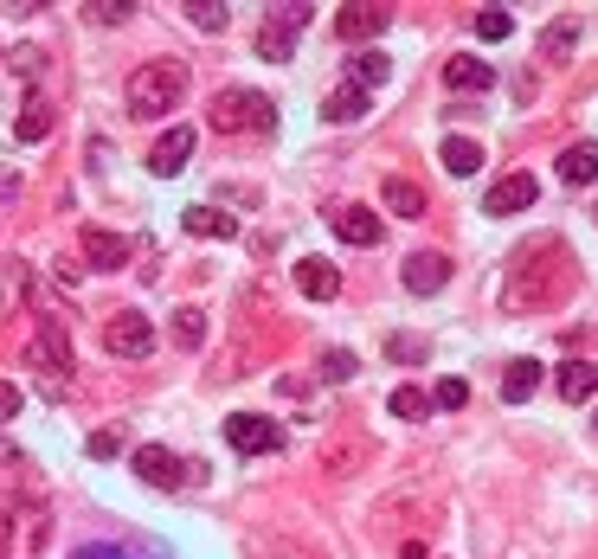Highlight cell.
<instances>
[{
	"label": "cell",
	"instance_id": "1",
	"mask_svg": "<svg viewBox=\"0 0 598 559\" xmlns=\"http://www.w3.org/2000/svg\"><path fill=\"white\" fill-rule=\"evenodd\" d=\"M573 290V270H566V251L554 238H527L522 251L509 258V277H502V309L509 315H527V309H547Z\"/></svg>",
	"mask_w": 598,
	"mask_h": 559
},
{
	"label": "cell",
	"instance_id": "2",
	"mask_svg": "<svg viewBox=\"0 0 598 559\" xmlns=\"http://www.w3.org/2000/svg\"><path fill=\"white\" fill-rule=\"evenodd\" d=\"M122 97H129V116L161 122L168 110H181V97H188V65H181V58H149V65L129 72Z\"/></svg>",
	"mask_w": 598,
	"mask_h": 559
},
{
	"label": "cell",
	"instance_id": "3",
	"mask_svg": "<svg viewBox=\"0 0 598 559\" xmlns=\"http://www.w3.org/2000/svg\"><path fill=\"white\" fill-rule=\"evenodd\" d=\"M206 122H213L220 136H270V129H277V110H270L264 90L225 84L220 97H213V110H206Z\"/></svg>",
	"mask_w": 598,
	"mask_h": 559
},
{
	"label": "cell",
	"instance_id": "4",
	"mask_svg": "<svg viewBox=\"0 0 598 559\" xmlns=\"http://www.w3.org/2000/svg\"><path fill=\"white\" fill-rule=\"evenodd\" d=\"M26 361H33L39 373H45V386H52V393H65V373H72L77 361H72V335H65V322H58V315H39Z\"/></svg>",
	"mask_w": 598,
	"mask_h": 559
},
{
	"label": "cell",
	"instance_id": "5",
	"mask_svg": "<svg viewBox=\"0 0 598 559\" xmlns=\"http://www.w3.org/2000/svg\"><path fill=\"white\" fill-rule=\"evenodd\" d=\"M104 347H110L116 361H149L154 354V322L142 309H116L110 322H104Z\"/></svg>",
	"mask_w": 598,
	"mask_h": 559
},
{
	"label": "cell",
	"instance_id": "6",
	"mask_svg": "<svg viewBox=\"0 0 598 559\" xmlns=\"http://www.w3.org/2000/svg\"><path fill=\"white\" fill-rule=\"evenodd\" d=\"M136 476L149 488H181V483H200V463H181L174 450H161V444H136Z\"/></svg>",
	"mask_w": 598,
	"mask_h": 559
},
{
	"label": "cell",
	"instance_id": "7",
	"mask_svg": "<svg viewBox=\"0 0 598 559\" xmlns=\"http://www.w3.org/2000/svg\"><path fill=\"white\" fill-rule=\"evenodd\" d=\"M225 444L245 450V456L284 450V424H277V418H264V411H232V418H225Z\"/></svg>",
	"mask_w": 598,
	"mask_h": 559
},
{
	"label": "cell",
	"instance_id": "8",
	"mask_svg": "<svg viewBox=\"0 0 598 559\" xmlns=\"http://www.w3.org/2000/svg\"><path fill=\"white\" fill-rule=\"evenodd\" d=\"M77 251H84L90 270H122V264L136 258V245H129L122 232H104V225H84V232H77Z\"/></svg>",
	"mask_w": 598,
	"mask_h": 559
},
{
	"label": "cell",
	"instance_id": "9",
	"mask_svg": "<svg viewBox=\"0 0 598 559\" xmlns=\"http://www.w3.org/2000/svg\"><path fill=\"white\" fill-rule=\"evenodd\" d=\"M302 26H309V7H277L258 26V58H290V45H297Z\"/></svg>",
	"mask_w": 598,
	"mask_h": 559
},
{
	"label": "cell",
	"instance_id": "10",
	"mask_svg": "<svg viewBox=\"0 0 598 559\" xmlns=\"http://www.w3.org/2000/svg\"><path fill=\"white\" fill-rule=\"evenodd\" d=\"M534 200H541V181H534V174H502V181L483 193V213L489 219H509V213H527Z\"/></svg>",
	"mask_w": 598,
	"mask_h": 559
},
{
	"label": "cell",
	"instance_id": "11",
	"mask_svg": "<svg viewBox=\"0 0 598 559\" xmlns=\"http://www.w3.org/2000/svg\"><path fill=\"white\" fill-rule=\"evenodd\" d=\"M329 225H335L341 245H380V213L374 206H354V200H341V206H329Z\"/></svg>",
	"mask_w": 598,
	"mask_h": 559
},
{
	"label": "cell",
	"instance_id": "12",
	"mask_svg": "<svg viewBox=\"0 0 598 559\" xmlns=\"http://www.w3.org/2000/svg\"><path fill=\"white\" fill-rule=\"evenodd\" d=\"M380 206H386L393 219H425V213H431L425 186L412 181V174H386V181H380Z\"/></svg>",
	"mask_w": 598,
	"mask_h": 559
},
{
	"label": "cell",
	"instance_id": "13",
	"mask_svg": "<svg viewBox=\"0 0 598 559\" xmlns=\"http://www.w3.org/2000/svg\"><path fill=\"white\" fill-rule=\"evenodd\" d=\"M386 26H393V7H341L335 13V39H348V45H367Z\"/></svg>",
	"mask_w": 598,
	"mask_h": 559
},
{
	"label": "cell",
	"instance_id": "14",
	"mask_svg": "<svg viewBox=\"0 0 598 559\" xmlns=\"http://www.w3.org/2000/svg\"><path fill=\"white\" fill-rule=\"evenodd\" d=\"M188 161H193V129H188V122H174V129H168V136L149 149V174H161V181H168V174H181Z\"/></svg>",
	"mask_w": 598,
	"mask_h": 559
},
{
	"label": "cell",
	"instance_id": "15",
	"mask_svg": "<svg viewBox=\"0 0 598 559\" xmlns=\"http://www.w3.org/2000/svg\"><path fill=\"white\" fill-rule=\"evenodd\" d=\"M445 277H450L445 251H412V258H406V290H412V297H438Z\"/></svg>",
	"mask_w": 598,
	"mask_h": 559
},
{
	"label": "cell",
	"instance_id": "16",
	"mask_svg": "<svg viewBox=\"0 0 598 559\" xmlns=\"http://www.w3.org/2000/svg\"><path fill=\"white\" fill-rule=\"evenodd\" d=\"M297 290H302L309 302H335V297H341V270H335L329 258H302V264H297Z\"/></svg>",
	"mask_w": 598,
	"mask_h": 559
},
{
	"label": "cell",
	"instance_id": "17",
	"mask_svg": "<svg viewBox=\"0 0 598 559\" xmlns=\"http://www.w3.org/2000/svg\"><path fill=\"white\" fill-rule=\"evenodd\" d=\"M52 122H58L52 104H45V97H26L20 116H13V142H45V136H52Z\"/></svg>",
	"mask_w": 598,
	"mask_h": 559
},
{
	"label": "cell",
	"instance_id": "18",
	"mask_svg": "<svg viewBox=\"0 0 598 559\" xmlns=\"http://www.w3.org/2000/svg\"><path fill=\"white\" fill-rule=\"evenodd\" d=\"M598 393V361H566L560 367V399L566 406H586Z\"/></svg>",
	"mask_w": 598,
	"mask_h": 559
},
{
	"label": "cell",
	"instance_id": "19",
	"mask_svg": "<svg viewBox=\"0 0 598 559\" xmlns=\"http://www.w3.org/2000/svg\"><path fill=\"white\" fill-rule=\"evenodd\" d=\"M45 534H52L45 508H20V522H13V559H33L45 547Z\"/></svg>",
	"mask_w": 598,
	"mask_h": 559
},
{
	"label": "cell",
	"instance_id": "20",
	"mask_svg": "<svg viewBox=\"0 0 598 559\" xmlns=\"http://www.w3.org/2000/svg\"><path fill=\"white\" fill-rule=\"evenodd\" d=\"M495 84V65L483 58H445V90H489Z\"/></svg>",
	"mask_w": 598,
	"mask_h": 559
},
{
	"label": "cell",
	"instance_id": "21",
	"mask_svg": "<svg viewBox=\"0 0 598 559\" xmlns=\"http://www.w3.org/2000/svg\"><path fill=\"white\" fill-rule=\"evenodd\" d=\"M181 225H188L193 238H238V219H232V213H220V206H188V213H181Z\"/></svg>",
	"mask_w": 598,
	"mask_h": 559
},
{
	"label": "cell",
	"instance_id": "22",
	"mask_svg": "<svg viewBox=\"0 0 598 559\" xmlns=\"http://www.w3.org/2000/svg\"><path fill=\"white\" fill-rule=\"evenodd\" d=\"M534 393H541V361H509V373H502V399H509V406H522V399H534Z\"/></svg>",
	"mask_w": 598,
	"mask_h": 559
},
{
	"label": "cell",
	"instance_id": "23",
	"mask_svg": "<svg viewBox=\"0 0 598 559\" xmlns=\"http://www.w3.org/2000/svg\"><path fill=\"white\" fill-rule=\"evenodd\" d=\"M560 181L566 186H592L598 181V142H573L560 154Z\"/></svg>",
	"mask_w": 598,
	"mask_h": 559
},
{
	"label": "cell",
	"instance_id": "24",
	"mask_svg": "<svg viewBox=\"0 0 598 559\" xmlns=\"http://www.w3.org/2000/svg\"><path fill=\"white\" fill-rule=\"evenodd\" d=\"M348 77H354V90H374V84H386V77H393V58H386L380 45H367V52L348 65Z\"/></svg>",
	"mask_w": 598,
	"mask_h": 559
},
{
	"label": "cell",
	"instance_id": "25",
	"mask_svg": "<svg viewBox=\"0 0 598 559\" xmlns=\"http://www.w3.org/2000/svg\"><path fill=\"white\" fill-rule=\"evenodd\" d=\"M361 116H367V90H354V84L322 104V122H361Z\"/></svg>",
	"mask_w": 598,
	"mask_h": 559
},
{
	"label": "cell",
	"instance_id": "26",
	"mask_svg": "<svg viewBox=\"0 0 598 559\" xmlns=\"http://www.w3.org/2000/svg\"><path fill=\"white\" fill-rule=\"evenodd\" d=\"M445 168L450 174H477V168H483V149H477L470 136H445Z\"/></svg>",
	"mask_w": 598,
	"mask_h": 559
},
{
	"label": "cell",
	"instance_id": "27",
	"mask_svg": "<svg viewBox=\"0 0 598 559\" xmlns=\"http://www.w3.org/2000/svg\"><path fill=\"white\" fill-rule=\"evenodd\" d=\"M573 39H579V20H554V26L541 33V58H547V65H560L566 52H573Z\"/></svg>",
	"mask_w": 598,
	"mask_h": 559
},
{
	"label": "cell",
	"instance_id": "28",
	"mask_svg": "<svg viewBox=\"0 0 598 559\" xmlns=\"http://www.w3.org/2000/svg\"><path fill=\"white\" fill-rule=\"evenodd\" d=\"M168 335H174V347H200V341H206V315H200V309H174V322H168Z\"/></svg>",
	"mask_w": 598,
	"mask_h": 559
},
{
	"label": "cell",
	"instance_id": "29",
	"mask_svg": "<svg viewBox=\"0 0 598 559\" xmlns=\"http://www.w3.org/2000/svg\"><path fill=\"white\" fill-rule=\"evenodd\" d=\"M386 411H393V418H425V411H431V393H418V386H393V393H386Z\"/></svg>",
	"mask_w": 598,
	"mask_h": 559
},
{
	"label": "cell",
	"instance_id": "30",
	"mask_svg": "<svg viewBox=\"0 0 598 559\" xmlns=\"http://www.w3.org/2000/svg\"><path fill=\"white\" fill-rule=\"evenodd\" d=\"M188 20L200 26V33H225V26H232V13H225L220 0H193V7H188Z\"/></svg>",
	"mask_w": 598,
	"mask_h": 559
},
{
	"label": "cell",
	"instance_id": "31",
	"mask_svg": "<svg viewBox=\"0 0 598 559\" xmlns=\"http://www.w3.org/2000/svg\"><path fill=\"white\" fill-rule=\"evenodd\" d=\"M470 26H477V39H495V45H502V39L515 33V20H509V13H502V7H483V13H477V20H470Z\"/></svg>",
	"mask_w": 598,
	"mask_h": 559
},
{
	"label": "cell",
	"instance_id": "32",
	"mask_svg": "<svg viewBox=\"0 0 598 559\" xmlns=\"http://www.w3.org/2000/svg\"><path fill=\"white\" fill-rule=\"evenodd\" d=\"M72 559H149L142 547H122V540H90V547H77Z\"/></svg>",
	"mask_w": 598,
	"mask_h": 559
},
{
	"label": "cell",
	"instance_id": "33",
	"mask_svg": "<svg viewBox=\"0 0 598 559\" xmlns=\"http://www.w3.org/2000/svg\"><path fill=\"white\" fill-rule=\"evenodd\" d=\"M386 354H393V361H425L431 341H425V335H386Z\"/></svg>",
	"mask_w": 598,
	"mask_h": 559
},
{
	"label": "cell",
	"instance_id": "34",
	"mask_svg": "<svg viewBox=\"0 0 598 559\" xmlns=\"http://www.w3.org/2000/svg\"><path fill=\"white\" fill-rule=\"evenodd\" d=\"M354 354H348V347H329V354H322V379H354Z\"/></svg>",
	"mask_w": 598,
	"mask_h": 559
},
{
	"label": "cell",
	"instance_id": "35",
	"mask_svg": "<svg viewBox=\"0 0 598 559\" xmlns=\"http://www.w3.org/2000/svg\"><path fill=\"white\" fill-rule=\"evenodd\" d=\"M463 399H470V386H463V379H438V393H431V406H438V411H457Z\"/></svg>",
	"mask_w": 598,
	"mask_h": 559
},
{
	"label": "cell",
	"instance_id": "36",
	"mask_svg": "<svg viewBox=\"0 0 598 559\" xmlns=\"http://www.w3.org/2000/svg\"><path fill=\"white\" fill-rule=\"evenodd\" d=\"M13 72L39 77V72H45V52H39V45H20V52H13Z\"/></svg>",
	"mask_w": 598,
	"mask_h": 559
},
{
	"label": "cell",
	"instance_id": "37",
	"mask_svg": "<svg viewBox=\"0 0 598 559\" xmlns=\"http://www.w3.org/2000/svg\"><path fill=\"white\" fill-rule=\"evenodd\" d=\"M116 450H122V431H110V424L90 431V456H116Z\"/></svg>",
	"mask_w": 598,
	"mask_h": 559
},
{
	"label": "cell",
	"instance_id": "38",
	"mask_svg": "<svg viewBox=\"0 0 598 559\" xmlns=\"http://www.w3.org/2000/svg\"><path fill=\"white\" fill-rule=\"evenodd\" d=\"M90 20H97V26H116V20H129V7H116V0H97V7H90Z\"/></svg>",
	"mask_w": 598,
	"mask_h": 559
},
{
	"label": "cell",
	"instance_id": "39",
	"mask_svg": "<svg viewBox=\"0 0 598 559\" xmlns=\"http://www.w3.org/2000/svg\"><path fill=\"white\" fill-rule=\"evenodd\" d=\"M13 522H20V508H0V559H13Z\"/></svg>",
	"mask_w": 598,
	"mask_h": 559
},
{
	"label": "cell",
	"instance_id": "40",
	"mask_svg": "<svg viewBox=\"0 0 598 559\" xmlns=\"http://www.w3.org/2000/svg\"><path fill=\"white\" fill-rule=\"evenodd\" d=\"M0 418H20V386L13 379H0Z\"/></svg>",
	"mask_w": 598,
	"mask_h": 559
},
{
	"label": "cell",
	"instance_id": "41",
	"mask_svg": "<svg viewBox=\"0 0 598 559\" xmlns=\"http://www.w3.org/2000/svg\"><path fill=\"white\" fill-rule=\"evenodd\" d=\"M0 463H20V450H13V444H0Z\"/></svg>",
	"mask_w": 598,
	"mask_h": 559
},
{
	"label": "cell",
	"instance_id": "42",
	"mask_svg": "<svg viewBox=\"0 0 598 559\" xmlns=\"http://www.w3.org/2000/svg\"><path fill=\"white\" fill-rule=\"evenodd\" d=\"M592 431H598V418H592Z\"/></svg>",
	"mask_w": 598,
	"mask_h": 559
}]
</instances>
